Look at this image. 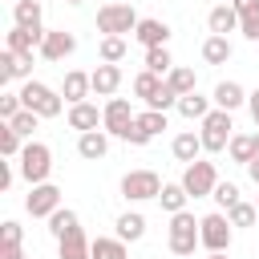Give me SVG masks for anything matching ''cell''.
<instances>
[{
  "mask_svg": "<svg viewBox=\"0 0 259 259\" xmlns=\"http://www.w3.org/2000/svg\"><path fill=\"white\" fill-rule=\"evenodd\" d=\"M182 186H186V194L190 198H210L214 194V186H219V170H214V162H190L186 170H182Z\"/></svg>",
  "mask_w": 259,
  "mask_h": 259,
  "instance_id": "7",
  "label": "cell"
},
{
  "mask_svg": "<svg viewBox=\"0 0 259 259\" xmlns=\"http://www.w3.org/2000/svg\"><path fill=\"white\" fill-rule=\"evenodd\" d=\"M239 32H243L247 40H259V12H247V16H239Z\"/></svg>",
  "mask_w": 259,
  "mask_h": 259,
  "instance_id": "41",
  "label": "cell"
},
{
  "mask_svg": "<svg viewBox=\"0 0 259 259\" xmlns=\"http://www.w3.org/2000/svg\"><path fill=\"white\" fill-rule=\"evenodd\" d=\"M227 154H231V162L251 166V162H255V134H235L231 146H227Z\"/></svg>",
  "mask_w": 259,
  "mask_h": 259,
  "instance_id": "30",
  "label": "cell"
},
{
  "mask_svg": "<svg viewBox=\"0 0 259 259\" xmlns=\"http://www.w3.org/2000/svg\"><path fill=\"white\" fill-rule=\"evenodd\" d=\"M170 150H174V158H178V162H186V166H190V162H198V154H202V138H198L194 130H182V134L174 138V146H170Z\"/></svg>",
  "mask_w": 259,
  "mask_h": 259,
  "instance_id": "24",
  "label": "cell"
},
{
  "mask_svg": "<svg viewBox=\"0 0 259 259\" xmlns=\"http://www.w3.org/2000/svg\"><path fill=\"white\" fill-rule=\"evenodd\" d=\"M77 227H81V219H77V210H69V206H61V210L49 219V235H53V239H65V235L77 231Z\"/></svg>",
  "mask_w": 259,
  "mask_h": 259,
  "instance_id": "32",
  "label": "cell"
},
{
  "mask_svg": "<svg viewBox=\"0 0 259 259\" xmlns=\"http://www.w3.org/2000/svg\"><path fill=\"white\" fill-rule=\"evenodd\" d=\"M210 101H214V109H227V113H235L239 105H247V89H243L239 81H219Z\"/></svg>",
  "mask_w": 259,
  "mask_h": 259,
  "instance_id": "17",
  "label": "cell"
},
{
  "mask_svg": "<svg viewBox=\"0 0 259 259\" xmlns=\"http://www.w3.org/2000/svg\"><path fill=\"white\" fill-rule=\"evenodd\" d=\"M255 158H259V134H255Z\"/></svg>",
  "mask_w": 259,
  "mask_h": 259,
  "instance_id": "48",
  "label": "cell"
},
{
  "mask_svg": "<svg viewBox=\"0 0 259 259\" xmlns=\"http://www.w3.org/2000/svg\"><path fill=\"white\" fill-rule=\"evenodd\" d=\"M73 49H77V36L73 32H65V28H45V40H40V57L45 61H65V57H73Z\"/></svg>",
  "mask_w": 259,
  "mask_h": 259,
  "instance_id": "12",
  "label": "cell"
},
{
  "mask_svg": "<svg viewBox=\"0 0 259 259\" xmlns=\"http://www.w3.org/2000/svg\"><path fill=\"white\" fill-rule=\"evenodd\" d=\"M20 101H24V109H32L36 117H57L61 113V93L53 89V85H45V81H24L20 85Z\"/></svg>",
  "mask_w": 259,
  "mask_h": 259,
  "instance_id": "4",
  "label": "cell"
},
{
  "mask_svg": "<svg viewBox=\"0 0 259 259\" xmlns=\"http://www.w3.org/2000/svg\"><path fill=\"white\" fill-rule=\"evenodd\" d=\"M235 125H231V113L227 109H210L206 117H202V130H198V138H202V150L206 154H223L227 146H231V134Z\"/></svg>",
  "mask_w": 259,
  "mask_h": 259,
  "instance_id": "5",
  "label": "cell"
},
{
  "mask_svg": "<svg viewBox=\"0 0 259 259\" xmlns=\"http://www.w3.org/2000/svg\"><path fill=\"white\" fill-rule=\"evenodd\" d=\"M174 259H182V255H174Z\"/></svg>",
  "mask_w": 259,
  "mask_h": 259,
  "instance_id": "50",
  "label": "cell"
},
{
  "mask_svg": "<svg viewBox=\"0 0 259 259\" xmlns=\"http://www.w3.org/2000/svg\"><path fill=\"white\" fill-rule=\"evenodd\" d=\"M255 206H259V198H255Z\"/></svg>",
  "mask_w": 259,
  "mask_h": 259,
  "instance_id": "51",
  "label": "cell"
},
{
  "mask_svg": "<svg viewBox=\"0 0 259 259\" xmlns=\"http://www.w3.org/2000/svg\"><path fill=\"white\" fill-rule=\"evenodd\" d=\"M40 4H45V0H40Z\"/></svg>",
  "mask_w": 259,
  "mask_h": 259,
  "instance_id": "52",
  "label": "cell"
},
{
  "mask_svg": "<svg viewBox=\"0 0 259 259\" xmlns=\"http://www.w3.org/2000/svg\"><path fill=\"white\" fill-rule=\"evenodd\" d=\"M40 16H45V4H40V0H16V4H12V24H16V28L40 32Z\"/></svg>",
  "mask_w": 259,
  "mask_h": 259,
  "instance_id": "20",
  "label": "cell"
},
{
  "mask_svg": "<svg viewBox=\"0 0 259 259\" xmlns=\"http://www.w3.org/2000/svg\"><path fill=\"white\" fill-rule=\"evenodd\" d=\"M113 227H117V239H121V243H138V239L146 235V219H142L138 210H125Z\"/></svg>",
  "mask_w": 259,
  "mask_h": 259,
  "instance_id": "27",
  "label": "cell"
},
{
  "mask_svg": "<svg viewBox=\"0 0 259 259\" xmlns=\"http://www.w3.org/2000/svg\"><path fill=\"white\" fill-rule=\"evenodd\" d=\"M231 8L239 16H247V12H259V0H231Z\"/></svg>",
  "mask_w": 259,
  "mask_h": 259,
  "instance_id": "43",
  "label": "cell"
},
{
  "mask_svg": "<svg viewBox=\"0 0 259 259\" xmlns=\"http://www.w3.org/2000/svg\"><path fill=\"white\" fill-rule=\"evenodd\" d=\"M89 93H93V77H89V73H81V69H69V73H65V81H61V97H65L69 105H81Z\"/></svg>",
  "mask_w": 259,
  "mask_h": 259,
  "instance_id": "14",
  "label": "cell"
},
{
  "mask_svg": "<svg viewBox=\"0 0 259 259\" xmlns=\"http://www.w3.org/2000/svg\"><path fill=\"white\" fill-rule=\"evenodd\" d=\"M210 109H214V105H210V97H202L198 89H194V93H186V97H178V113H182V117H190V121H202Z\"/></svg>",
  "mask_w": 259,
  "mask_h": 259,
  "instance_id": "25",
  "label": "cell"
},
{
  "mask_svg": "<svg viewBox=\"0 0 259 259\" xmlns=\"http://www.w3.org/2000/svg\"><path fill=\"white\" fill-rule=\"evenodd\" d=\"M198 239H202V247L214 255V251H231V219H227V210H210V214H202V223H198Z\"/></svg>",
  "mask_w": 259,
  "mask_h": 259,
  "instance_id": "6",
  "label": "cell"
},
{
  "mask_svg": "<svg viewBox=\"0 0 259 259\" xmlns=\"http://www.w3.org/2000/svg\"><path fill=\"white\" fill-rule=\"evenodd\" d=\"M206 259H227V251H214V255H206Z\"/></svg>",
  "mask_w": 259,
  "mask_h": 259,
  "instance_id": "47",
  "label": "cell"
},
{
  "mask_svg": "<svg viewBox=\"0 0 259 259\" xmlns=\"http://www.w3.org/2000/svg\"><path fill=\"white\" fill-rule=\"evenodd\" d=\"M12 162H16V158H4V162H0V190H8V186H12V178H16Z\"/></svg>",
  "mask_w": 259,
  "mask_h": 259,
  "instance_id": "42",
  "label": "cell"
},
{
  "mask_svg": "<svg viewBox=\"0 0 259 259\" xmlns=\"http://www.w3.org/2000/svg\"><path fill=\"white\" fill-rule=\"evenodd\" d=\"M247 174H251V182H255V186H259V158H255V162H251V166H247Z\"/></svg>",
  "mask_w": 259,
  "mask_h": 259,
  "instance_id": "45",
  "label": "cell"
},
{
  "mask_svg": "<svg viewBox=\"0 0 259 259\" xmlns=\"http://www.w3.org/2000/svg\"><path fill=\"white\" fill-rule=\"evenodd\" d=\"M89 77H93V93H97V97H113V93L121 89V65H105V61H101Z\"/></svg>",
  "mask_w": 259,
  "mask_h": 259,
  "instance_id": "15",
  "label": "cell"
},
{
  "mask_svg": "<svg viewBox=\"0 0 259 259\" xmlns=\"http://www.w3.org/2000/svg\"><path fill=\"white\" fill-rule=\"evenodd\" d=\"M65 4H81V0H65Z\"/></svg>",
  "mask_w": 259,
  "mask_h": 259,
  "instance_id": "49",
  "label": "cell"
},
{
  "mask_svg": "<svg viewBox=\"0 0 259 259\" xmlns=\"http://www.w3.org/2000/svg\"><path fill=\"white\" fill-rule=\"evenodd\" d=\"M162 89H166V77H158V73H150V69H142V73L134 77V93L146 101V109H154V105H158Z\"/></svg>",
  "mask_w": 259,
  "mask_h": 259,
  "instance_id": "16",
  "label": "cell"
},
{
  "mask_svg": "<svg viewBox=\"0 0 259 259\" xmlns=\"http://www.w3.org/2000/svg\"><path fill=\"white\" fill-rule=\"evenodd\" d=\"M24 210H28L32 219H53V214L61 210V190H57L53 182L32 186V190H28V198H24Z\"/></svg>",
  "mask_w": 259,
  "mask_h": 259,
  "instance_id": "10",
  "label": "cell"
},
{
  "mask_svg": "<svg viewBox=\"0 0 259 259\" xmlns=\"http://www.w3.org/2000/svg\"><path fill=\"white\" fill-rule=\"evenodd\" d=\"M227 219H231V227H255L259 223V206L255 202H235L227 210Z\"/></svg>",
  "mask_w": 259,
  "mask_h": 259,
  "instance_id": "33",
  "label": "cell"
},
{
  "mask_svg": "<svg viewBox=\"0 0 259 259\" xmlns=\"http://www.w3.org/2000/svg\"><path fill=\"white\" fill-rule=\"evenodd\" d=\"M40 40H45V28L32 32V28H16V24H12V32L4 36V49H12V53H32V49H40Z\"/></svg>",
  "mask_w": 259,
  "mask_h": 259,
  "instance_id": "22",
  "label": "cell"
},
{
  "mask_svg": "<svg viewBox=\"0 0 259 259\" xmlns=\"http://www.w3.org/2000/svg\"><path fill=\"white\" fill-rule=\"evenodd\" d=\"M130 251H125V243L121 239H109V235H97L93 239V251H89V259H125Z\"/></svg>",
  "mask_w": 259,
  "mask_h": 259,
  "instance_id": "31",
  "label": "cell"
},
{
  "mask_svg": "<svg viewBox=\"0 0 259 259\" xmlns=\"http://www.w3.org/2000/svg\"><path fill=\"white\" fill-rule=\"evenodd\" d=\"M146 69H150V73H158V77H166V73L174 69L170 49H146Z\"/></svg>",
  "mask_w": 259,
  "mask_h": 259,
  "instance_id": "36",
  "label": "cell"
},
{
  "mask_svg": "<svg viewBox=\"0 0 259 259\" xmlns=\"http://www.w3.org/2000/svg\"><path fill=\"white\" fill-rule=\"evenodd\" d=\"M12 4H16V0H12Z\"/></svg>",
  "mask_w": 259,
  "mask_h": 259,
  "instance_id": "53",
  "label": "cell"
},
{
  "mask_svg": "<svg viewBox=\"0 0 259 259\" xmlns=\"http://www.w3.org/2000/svg\"><path fill=\"white\" fill-rule=\"evenodd\" d=\"M93 251V239H85V231H69L65 239H57V259H89Z\"/></svg>",
  "mask_w": 259,
  "mask_h": 259,
  "instance_id": "19",
  "label": "cell"
},
{
  "mask_svg": "<svg viewBox=\"0 0 259 259\" xmlns=\"http://www.w3.org/2000/svg\"><path fill=\"white\" fill-rule=\"evenodd\" d=\"M20 150H24V146H20V134L4 121V125H0V154H4V158H20Z\"/></svg>",
  "mask_w": 259,
  "mask_h": 259,
  "instance_id": "37",
  "label": "cell"
},
{
  "mask_svg": "<svg viewBox=\"0 0 259 259\" xmlns=\"http://www.w3.org/2000/svg\"><path fill=\"white\" fill-rule=\"evenodd\" d=\"M134 40H138V45H146V49H166V40H170V24H166V20H158V16H146V20L138 24Z\"/></svg>",
  "mask_w": 259,
  "mask_h": 259,
  "instance_id": "13",
  "label": "cell"
},
{
  "mask_svg": "<svg viewBox=\"0 0 259 259\" xmlns=\"http://www.w3.org/2000/svg\"><path fill=\"white\" fill-rule=\"evenodd\" d=\"M198 223H202V219H194L190 210H182V214H170V231H166L170 255H182V259H190V255H194V247H202V239H198Z\"/></svg>",
  "mask_w": 259,
  "mask_h": 259,
  "instance_id": "3",
  "label": "cell"
},
{
  "mask_svg": "<svg viewBox=\"0 0 259 259\" xmlns=\"http://www.w3.org/2000/svg\"><path fill=\"white\" fill-rule=\"evenodd\" d=\"M134 109H130V101L125 97H109L105 101V109H101V130L109 134V138H121L125 142V134H130V125H134Z\"/></svg>",
  "mask_w": 259,
  "mask_h": 259,
  "instance_id": "9",
  "label": "cell"
},
{
  "mask_svg": "<svg viewBox=\"0 0 259 259\" xmlns=\"http://www.w3.org/2000/svg\"><path fill=\"white\" fill-rule=\"evenodd\" d=\"M231 53H235V49H231L227 36H206V40H202V61H206V65H227Z\"/></svg>",
  "mask_w": 259,
  "mask_h": 259,
  "instance_id": "28",
  "label": "cell"
},
{
  "mask_svg": "<svg viewBox=\"0 0 259 259\" xmlns=\"http://www.w3.org/2000/svg\"><path fill=\"white\" fill-rule=\"evenodd\" d=\"M0 259H28L24 251H12V255H0Z\"/></svg>",
  "mask_w": 259,
  "mask_h": 259,
  "instance_id": "46",
  "label": "cell"
},
{
  "mask_svg": "<svg viewBox=\"0 0 259 259\" xmlns=\"http://www.w3.org/2000/svg\"><path fill=\"white\" fill-rule=\"evenodd\" d=\"M20 109H24L20 93H0V117H4V121H12V117H16Z\"/></svg>",
  "mask_w": 259,
  "mask_h": 259,
  "instance_id": "40",
  "label": "cell"
},
{
  "mask_svg": "<svg viewBox=\"0 0 259 259\" xmlns=\"http://www.w3.org/2000/svg\"><path fill=\"white\" fill-rule=\"evenodd\" d=\"M247 109H251V121L259 125V85H255V89L247 93Z\"/></svg>",
  "mask_w": 259,
  "mask_h": 259,
  "instance_id": "44",
  "label": "cell"
},
{
  "mask_svg": "<svg viewBox=\"0 0 259 259\" xmlns=\"http://www.w3.org/2000/svg\"><path fill=\"white\" fill-rule=\"evenodd\" d=\"M20 239H24L20 223H16V219H8V223L0 227V255H12V251H20Z\"/></svg>",
  "mask_w": 259,
  "mask_h": 259,
  "instance_id": "34",
  "label": "cell"
},
{
  "mask_svg": "<svg viewBox=\"0 0 259 259\" xmlns=\"http://www.w3.org/2000/svg\"><path fill=\"white\" fill-rule=\"evenodd\" d=\"M210 198H214V202H219V206H223V210H231V206H235V202H243V198H239V186H235V182H219V186H214V194H210Z\"/></svg>",
  "mask_w": 259,
  "mask_h": 259,
  "instance_id": "39",
  "label": "cell"
},
{
  "mask_svg": "<svg viewBox=\"0 0 259 259\" xmlns=\"http://www.w3.org/2000/svg\"><path fill=\"white\" fill-rule=\"evenodd\" d=\"M166 85H170L178 97H186V93H194V89H198V77H194V69H186V65H174V69L166 73Z\"/></svg>",
  "mask_w": 259,
  "mask_h": 259,
  "instance_id": "29",
  "label": "cell"
},
{
  "mask_svg": "<svg viewBox=\"0 0 259 259\" xmlns=\"http://www.w3.org/2000/svg\"><path fill=\"white\" fill-rule=\"evenodd\" d=\"M77 154H81L85 162H101V158L109 154V134H105V130L81 134V138H77Z\"/></svg>",
  "mask_w": 259,
  "mask_h": 259,
  "instance_id": "18",
  "label": "cell"
},
{
  "mask_svg": "<svg viewBox=\"0 0 259 259\" xmlns=\"http://www.w3.org/2000/svg\"><path fill=\"white\" fill-rule=\"evenodd\" d=\"M158 202H162V210L182 214V210H186V202H190V194H186V186H182V182H166V186H162V194H158Z\"/></svg>",
  "mask_w": 259,
  "mask_h": 259,
  "instance_id": "26",
  "label": "cell"
},
{
  "mask_svg": "<svg viewBox=\"0 0 259 259\" xmlns=\"http://www.w3.org/2000/svg\"><path fill=\"white\" fill-rule=\"evenodd\" d=\"M16 170H20V178H24L28 186L49 182V170H53V150H49L45 142H24V150H20V158H16Z\"/></svg>",
  "mask_w": 259,
  "mask_h": 259,
  "instance_id": "2",
  "label": "cell"
},
{
  "mask_svg": "<svg viewBox=\"0 0 259 259\" xmlns=\"http://www.w3.org/2000/svg\"><path fill=\"white\" fill-rule=\"evenodd\" d=\"M206 24H210V36H227V32L239 28V12L231 4H214L210 16H206Z\"/></svg>",
  "mask_w": 259,
  "mask_h": 259,
  "instance_id": "21",
  "label": "cell"
},
{
  "mask_svg": "<svg viewBox=\"0 0 259 259\" xmlns=\"http://www.w3.org/2000/svg\"><path fill=\"white\" fill-rule=\"evenodd\" d=\"M138 24H142V16H138L125 0H109V4H101V8H97V32H105V36L138 32Z\"/></svg>",
  "mask_w": 259,
  "mask_h": 259,
  "instance_id": "1",
  "label": "cell"
},
{
  "mask_svg": "<svg viewBox=\"0 0 259 259\" xmlns=\"http://www.w3.org/2000/svg\"><path fill=\"white\" fill-rule=\"evenodd\" d=\"M69 125H73L77 134H89V130H97V125H101V113H97V105H89V101H81V105H69Z\"/></svg>",
  "mask_w": 259,
  "mask_h": 259,
  "instance_id": "23",
  "label": "cell"
},
{
  "mask_svg": "<svg viewBox=\"0 0 259 259\" xmlns=\"http://www.w3.org/2000/svg\"><path fill=\"white\" fill-rule=\"evenodd\" d=\"M162 186H166V182H162L154 170H130V174L121 178V198H125V202H146V198H158Z\"/></svg>",
  "mask_w": 259,
  "mask_h": 259,
  "instance_id": "8",
  "label": "cell"
},
{
  "mask_svg": "<svg viewBox=\"0 0 259 259\" xmlns=\"http://www.w3.org/2000/svg\"><path fill=\"white\" fill-rule=\"evenodd\" d=\"M8 125H12V130H16V134H20V138H28V142H32V130H36V125H40V117H36V113H32V109H20V113H16V117H12V121H8Z\"/></svg>",
  "mask_w": 259,
  "mask_h": 259,
  "instance_id": "38",
  "label": "cell"
},
{
  "mask_svg": "<svg viewBox=\"0 0 259 259\" xmlns=\"http://www.w3.org/2000/svg\"><path fill=\"white\" fill-rule=\"evenodd\" d=\"M97 53H101V61H105V65H117V61L125 57V36H101Z\"/></svg>",
  "mask_w": 259,
  "mask_h": 259,
  "instance_id": "35",
  "label": "cell"
},
{
  "mask_svg": "<svg viewBox=\"0 0 259 259\" xmlns=\"http://www.w3.org/2000/svg\"><path fill=\"white\" fill-rule=\"evenodd\" d=\"M166 125H170V121H166V113H162V109H146V113H138V117H134L130 134H125V142H130V146H146V142H150V138H158Z\"/></svg>",
  "mask_w": 259,
  "mask_h": 259,
  "instance_id": "11",
  "label": "cell"
}]
</instances>
